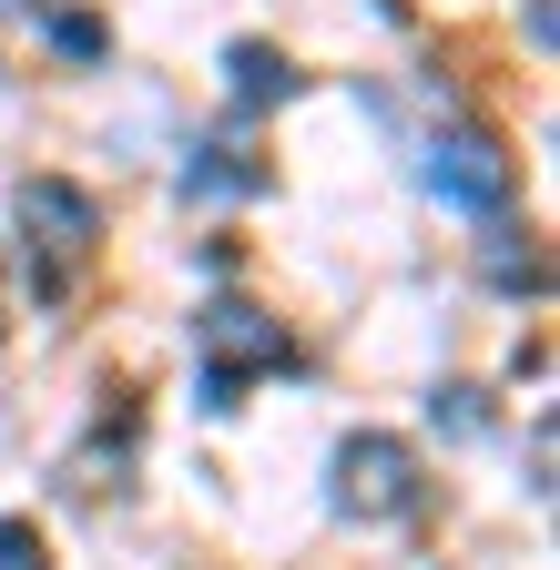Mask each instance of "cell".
<instances>
[{
	"label": "cell",
	"mask_w": 560,
	"mask_h": 570,
	"mask_svg": "<svg viewBox=\"0 0 560 570\" xmlns=\"http://www.w3.org/2000/svg\"><path fill=\"white\" fill-rule=\"evenodd\" d=\"M194 356H204V407H235L245 377L286 367V326H275L265 306H245V296H215L194 316Z\"/></svg>",
	"instance_id": "6da1fadb"
},
{
	"label": "cell",
	"mask_w": 560,
	"mask_h": 570,
	"mask_svg": "<svg viewBox=\"0 0 560 570\" xmlns=\"http://www.w3.org/2000/svg\"><path fill=\"white\" fill-rule=\"evenodd\" d=\"M11 214H21V245L41 255V285L61 296L82 265H92V245H102V204L82 194V184H61V174H31L21 194H11Z\"/></svg>",
	"instance_id": "7a4b0ae2"
},
{
	"label": "cell",
	"mask_w": 560,
	"mask_h": 570,
	"mask_svg": "<svg viewBox=\"0 0 560 570\" xmlns=\"http://www.w3.org/2000/svg\"><path fill=\"white\" fill-rule=\"evenodd\" d=\"M417 499H429V459H417L407 439H387V428H357V439L336 449V510L346 520H407Z\"/></svg>",
	"instance_id": "3957f363"
},
{
	"label": "cell",
	"mask_w": 560,
	"mask_h": 570,
	"mask_svg": "<svg viewBox=\"0 0 560 570\" xmlns=\"http://www.w3.org/2000/svg\"><path fill=\"white\" fill-rule=\"evenodd\" d=\"M417 174H429V194L459 204V214H500V204H510V154H500L489 132H439Z\"/></svg>",
	"instance_id": "277c9868"
},
{
	"label": "cell",
	"mask_w": 560,
	"mask_h": 570,
	"mask_svg": "<svg viewBox=\"0 0 560 570\" xmlns=\"http://www.w3.org/2000/svg\"><path fill=\"white\" fill-rule=\"evenodd\" d=\"M225 82H235V102L255 112V102H286V92H296V61L265 51V41H235V51H225Z\"/></svg>",
	"instance_id": "5b68a950"
},
{
	"label": "cell",
	"mask_w": 560,
	"mask_h": 570,
	"mask_svg": "<svg viewBox=\"0 0 560 570\" xmlns=\"http://www.w3.org/2000/svg\"><path fill=\"white\" fill-rule=\"evenodd\" d=\"M489 285H540V245L500 225V235H489Z\"/></svg>",
	"instance_id": "8992f818"
},
{
	"label": "cell",
	"mask_w": 560,
	"mask_h": 570,
	"mask_svg": "<svg viewBox=\"0 0 560 570\" xmlns=\"http://www.w3.org/2000/svg\"><path fill=\"white\" fill-rule=\"evenodd\" d=\"M0 570H51V550H41L31 520H0Z\"/></svg>",
	"instance_id": "52a82bcc"
},
{
	"label": "cell",
	"mask_w": 560,
	"mask_h": 570,
	"mask_svg": "<svg viewBox=\"0 0 560 570\" xmlns=\"http://www.w3.org/2000/svg\"><path fill=\"white\" fill-rule=\"evenodd\" d=\"M51 41L72 51V61H102V21L92 11H51Z\"/></svg>",
	"instance_id": "ba28073f"
},
{
	"label": "cell",
	"mask_w": 560,
	"mask_h": 570,
	"mask_svg": "<svg viewBox=\"0 0 560 570\" xmlns=\"http://www.w3.org/2000/svg\"><path fill=\"white\" fill-rule=\"evenodd\" d=\"M439 417H449L459 439H469V428H479V397H469V387H439Z\"/></svg>",
	"instance_id": "9c48e42d"
}]
</instances>
